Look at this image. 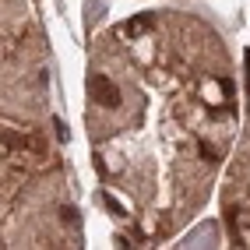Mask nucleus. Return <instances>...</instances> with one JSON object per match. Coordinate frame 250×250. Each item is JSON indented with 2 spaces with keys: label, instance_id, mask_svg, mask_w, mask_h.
I'll list each match as a JSON object with an SVG mask.
<instances>
[{
  "label": "nucleus",
  "instance_id": "f257e3e1",
  "mask_svg": "<svg viewBox=\"0 0 250 250\" xmlns=\"http://www.w3.org/2000/svg\"><path fill=\"white\" fill-rule=\"evenodd\" d=\"M88 95H92V103H99L103 109H116V106H120V88H116L106 74H92L88 78Z\"/></svg>",
  "mask_w": 250,
  "mask_h": 250
},
{
  "label": "nucleus",
  "instance_id": "f03ea898",
  "mask_svg": "<svg viewBox=\"0 0 250 250\" xmlns=\"http://www.w3.org/2000/svg\"><path fill=\"white\" fill-rule=\"evenodd\" d=\"M148 28H152V14H138V18H130V21L124 25L127 36H145Z\"/></svg>",
  "mask_w": 250,
  "mask_h": 250
},
{
  "label": "nucleus",
  "instance_id": "7ed1b4c3",
  "mask_svg": "<svg viewBox=\"0 0 250 250\" xmlns=\"http://www.w3.org/2000/svg\"><path fill=\"white\" fill-rule=\"evenodd\" d=\"M197 152H201V159H208V162H219V152H215L211 145H205V141L197 145Z\"/></svg>",
  "mask_w": 250,
  "mask_h": 250
},
{
  "label": "nucleus",
  "instance_id": "20e7f679",
  "mask_svg": "<svg viewBox=\"0 0 250 250\" xmlns=\"http://www.w3.org/2000/svg\"><path fill=\"white\" fill-rule=\"evenodd\" d=\"M60 219H63V222H71V226H78V208H71V205H67V208H60Z\"/></svg>",
  "mask_w": 250,
  "mask_h": 250
},
{
  "label": "nucleus",
  "instance_id": "39448f33",
  "mask_svg": "<svg viewBox=\"0 0 250 250\" xmlns=\"http://www.w3.org/2000/svg\"><path fill=\"white\" fill-rule=\"evenodd\" d=\"M53 130H57V138H60V141H67V138H71V134H67V124H63L60 116L53 120Z\"/></svg>",
  "mask_w": 250,
  "mask_h": 250
},
{
  "label": "nucleus",
  "instance_id": "423d86ee",
  "mask_svg": "<svg viewBox=\"0 0 250 250\" xmlns=\"http://www.w3.org/2000/svg\"><path fill=\"white\" fill-rule=\"evenodd\" d=\"M18 145H21V138L14 130H4V148H18Z\"/></svg>",
  "mask_w": 250,
  "mask_h": 250
},
{
  "label": "nucleus",
  "instance_id": "0eeeda50",
  "mask_svg": "<svg viewBox=\"0 0 250 250\" xmlns=\"http://www.w3.org/2000/svg\"><path fill=\"white\" fill-rule=\"evenodd\" d=\"M219 88H222V95H229V99H232V92H236V85H232L229 78H219Z\"/></svg>",
  "mask_w": 250,
  "mask_h": 250
},
{
  "label": "nucleus",
  "instance_id": "6e6552de",
  "mask_svg": "<svg viewBox=\"0 0 250 250\" xmlns=\"http://www.w3.org/2000/svg\"><path fill=\"white\" fill-rule=\"evenodd\" d=\"M103 205H106V208H109L113 215H124V208H120V205H116V201H113V197H109V194H103Z\"/></svg>",
  "mask_w": 250,
  "mask_h": 250
},
{
  "label": "nucleus",
  "instance_id": "1a4fd4ad",
  "mask_svg": "<svg viewBox=\"0 0 250 250\" xmlns=\"http://www.w3.org/2000/svg\"><path fill=\"white\" fill-rule=\"evenodd\" d=\"M92 162H95V169H99V176H106V162L99 159V155H92Z\"/></svg>",
  "mask_w": 250,
  "mask_h": 250
}]
</instances>
